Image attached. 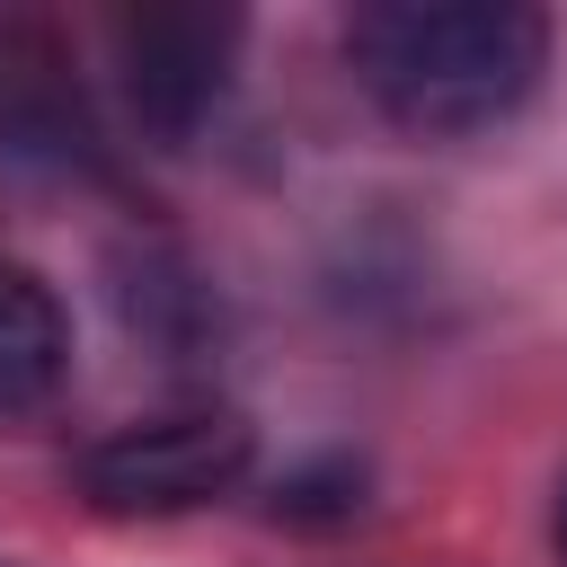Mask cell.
<instances>
[{
    "label": "cell",
    "mask_w": 567,
    "mask_h": 567,
    "mask_svg": "<svg viewBox=\"0 0 567 567\" xmlns=\"http://www.w3.org/2000/svg\"><path fill=\"white\" fill-rule=\"evenodd\" d=\"M248 470H257V425L221 399H186V408H151V416L106 425L97 443H80L71 487L97 514L159 523V514L221 505L230 487H248Z\"/></svg>",
    "instance_id": "obj_2"
},
{
    "label": "cell",
    "mask_w": 567,
    "mask_h": 567,
    "mask_svg": "<svg viewBox=\"0 0 567 567\" xmlns=\"http://www.w3.org/2000/svg\"><path fill=\"white\" fill-rule=\"evenodd\" d=\"M239 18L230 9H124L115 18V80L151 142H195L230 89Z\"/></svg>",
    "instance_id": "obj_3"
},
{
    "label": "cell",
    "mask_w": 567,
    "mask_h": 567,
    "mask_svg": "<svg viewBox=\"0 0 567 567\" xmlns=\"http://www.w3.org/2000/svg\"><path fill=\"white\" fill-rule=\"evenodd\" d=\"M0 168H27V177L97 168V115L80 97V71L27 18H0Z\"/></svg>",
    "instance_id": "obj_4"
},
{
    "label": "cell",
    "mask_w": 567,
    "mask_h": 567,
    "mask_svg": "<svg viewBox=\"0 0 567 567\" xmlns=\"http://www.w3.org/2000/svg\"><path fill=\"white\" fill-rule=\"evenodd\" d=\"M346 71L425 142L505 124L549 71V18L523 0H372L346 18Z\"/></svg>",
    "instance_id": "obj_1"
},
{
    "label": "cell",
    "mask_w": 567,
    "mask_h": 567,
    "mask_svg": "<svg viewBox=\"0 0 567 567\" xmlns=\"http://www.w3.org/2000/svg\"><path fill=\"white\" fill-rule=\"evenodd\" d=\"M549 558L567 567V478H558V496H549Z\"/></svg>",
    "instance_id": "obj_7"
},
{
    "label": "cell",
    "mask_w": 567,
    "mask_h": 567,
    "mask_svg": "<svg viewBox=\"0 0 567 567\" xmlns=\"http://www.w3.org/2000/svg\"><path fill=\"white\" fill-rule=\"evenodd\" d=\"M0 567H18V558H0Z\"/></svg>",
    "instance_id": "obj_8"
},
{
    "label": "cell",
    "mask_w": 567,
    "mask_h": 567,
    "mask_svg": "<svg viewBox=\"0 0 567 567\" xmlns=\"http://www.w3.org/2000/svg\"><path fill=\"white\" fill-rule=\"evenodd\" d=\"M71 381V319L53 284L0 257V425H35Z\"/></svg>",
    "instance_id": "obj_5"
},
{
    "label": "cell",
    "mask_w": 567,
    "mask_h": 567,
    "mask_svg": "<svg viewBox=\"0 0 567 567\" xmlns=\"http://www.w3.org/2000/svg\"><path fill=\"white\" fill-rule=\"evenodd\" d=\"M363 505V470L354 461H328V470H292L284 487H275V514H328V523H346Z\"/></svg>",
    "instance_id": "obj_6"
}]
</instances>
